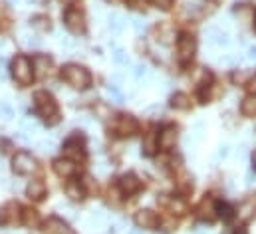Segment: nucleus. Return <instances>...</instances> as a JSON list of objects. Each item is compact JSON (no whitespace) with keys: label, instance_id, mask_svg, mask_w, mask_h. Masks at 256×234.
I'll list each match as a JSON object with an SVG mask.
<instances>
[{"label":"nucleus","instance_id":"27","mask_svg":"<svg viewBox=\"0 0 256 234\" xmlns=\"http://www.w3.org/2000/svg\"><path fill=\"white\" fill-rule=\"evenodd\" d=\"M147 76H149V68L145 64H137L133 68V78L135 80H141V78H147Z\"/></svg>","mask_w":256,"mask_h":234},{"label":"nucleus","instance_id":"13","mask_svg":"<svg viewBox=\"0 0 256 234\" xmlns=\"http://www.w3.org/2000/svg\"><path fill=\"white\" fill-rule=\"evenodd\" d=\"M54 171H56V175L62 176V178H70V176L76 175V171H78V167H76V163L74 161H70V159H56L54 161Z\"/></svg>","mask_w":256,"mask_h":234},{"label":"nucleus","instance_id":"15","mask_svg":"<svg viewBox=\"0 0 256 234\" xmlns=\"http://www.w3.org/2000/svg\"><path fill=\"white\" fill-rule=\"evenodd\" d=\"M48 234H74L72 232V228L66 224L62 218H56V216H52V218H48L46 220V228H44Z\"/></svg>","mask_w":256,"mask_h":234},{"label":"nucleus","instance_id":"20","mask_svg":"<svg viewBox=\"0 0 256 234\" xmlns=\"http://www.w3.org/2000/svg\"><path fill=\"white\" fill-rule=\"evenodd\" d=\"M171 108L173 110H181V112H185V110H189L191 108V102H189V98L185 96V94H175L173 98H171Z\"/></svg>","mask_w":256,"mask_h":234},{"label":"nucleus","instance_id":"25","mask_svg":"<svg viewBox=\"0 0 256 234\" xmlns=\"http://www.w3.org/2000/svg\"><path fill=\"white\" fill-rule=\"evenodd\" d=\"M22 44L26 48H40V38L36 34H22Z\"/></svg>","mask_w":256,"mask_h":234},{"label":"nucleus","instance_id":"49","mask_svg":"<svg viewBox=\"0 0 256 234\" xmlns=\"http://www.w3.org/2000/svg\"><path fill=\"white\" fill-rule=\"evenodd\" d=\"M224 234H232V232H230V230H224Z\"/></svg>","mask_w":256,"mask_h":234},{"label":"nucleus","instance_id":"39","mask_svg":"<svg viewBox=\"0 0 256 234\" xmlns=\"http://www.w3.org/2000/svg\"><path fill=\"white\" fill-rule=\"evenodd\" d=\"M232 80H234V82H238V84H242V82H246V80H248V74H234V76H232Z\"/></svg>","mask_w":256,"mask_h":234},{"label":"nucleus","instance_id":"33","mask_svg":"<svg viewBox=\"0 0 256 234\" xmlns=\"http://www.w3.org/2000/svg\"><path fill=\"white\" fill-rule=\"evenodd\" d=\"M216 210H218V214H220L222 218H230V216H232V208H230L228 204H224V202H222V204H218V206H216Z\"/></svg>","mask_w":256,"mask_h":234},{"label":"nucleus","instance_id":"19","mask_svg":"<svg viewBox=\"0 0 256 234\" xmlns=\"http://www.w3.org/2000/svg\"><path fill=\"white\" fill-rule=\"evenodd\" d=\"M124 26H126V18H124L122 14L112 12V14L108 16V28H110L114 34H120V32L124 30Z\"/></svg>","mask_w":256,"mask_h":234},{"label":"nucleus","instance_id":"3","mask_svg":"<svg viewBox=\"0 0 256 234\" xmlns=\"http://www.w3.org/2000/svg\"><path fill=\"white\" fill-rule=\"evenodd\" d=\"M12 78L20 84V86H30L34 80V72H32V62L26 56H16L12 62Z\"/></svg>","mask_w":256,"mask_h":234},{"label":"nucleus","instance_id":"28","mask_svg":"<svg viewBox=\"0 0 256 234\" xmlns=\"http://www.w3.org/2000/svg\"><path fill=\"white\" fill-rule=\"evenodd\" d=\"M20 127H22V133H28V135H32V133L38 129L36 121H32V119H24V121L20 123Z\"/></svg>","mask_w":256,"mask_h":234},{"label":"nucleus","instance_id":"8","mask_svg":"<svg viewBox=\"0 0 256 234\" xmlns=\"http://www.w3.org/2000/svg\"><path fill=\"white\" fill-rule=\"evenodd\" d=\"M137 119L133 116H118V119L114 121V129L118 135L122 137H128V135H133L137 131Z\"/></svg>","mask_w":256,"mask_h":234},{"label":"nucleus","instance_id":"10","mask_svg":"<svg viewBox=\"0 0 256 234\" xmlns=\"http://www.w3.org/2000/svg\"><path fill=\"white\" fill-rule=\"evenodd\" d=\"M204 38H206V42H208L210 46H228V44H230L228 34L222 32V30H218L216 26H208V28L204 30Z\"/></svg>","mask_w":256,"mask_h":234},{"label":"nucleus","instance_id":"38","mask_svg":"<svg viewBox=\"0 0 256 234\" xmlns=\"http://www.w3.org/2000/svg\"><path fill=\"white\" fill-rule=\"evenodd\" d=\"M133 28H135L137 32H143V30H145V22H143L141 18H133Z\"/></svg>","mask_w":256,"mask_h":234},{"label":"nucleus","instance_id":"35","mask_svg":"<svg viewBox=\"0 0 256 234\" xmlns=\"http://www.w3.org/2000/svg\"><path fill=\"white\" fill-rule=\"evenodd\" d=\"M200 137H202V123L196 121V123L192 125V139H194V141H200Z\"/></svg>","mask_w":256,"mask_h":234},{"label":"nucleus","instance_id":"42","mask_svg":"<svg viewBox=\"0 0 256 234\" xmlns=\"http://www.w3.org/2000/svg\"><path fill=\"white\" fill-rule=\"evenodd\" d=\"M0 80H4V60L0 58Z\"/></svg>","mask_w":256,"mask_h":234},{"label":"nucleus","instance_id":"41","mask_svg":"<svg viewBox=\"0 0 256 234\" xmlns=\"http://www.w3.org/2000/svg\"><path fill=\"white\" fill-rule=\"evenodd\" d=\"M248 58H250V60H256V46H252V48L248 50Z\"/></svg>","mask_w":256,"mask_h":234},{"label":"nucleus","instance_id":"1","mask_svg":"<svg viewBox=\"0 0 256 234\" xmlns=\"http://www.w3.org/2000/svg\"><path fill=\"white\" fill-rule=\"evenodd\" d=\"M34 106H36V112L42 119L48 121V125H56L60 114H58V106L54 102V98L48 94V92H36L34 94Z\"/></svg>","mask_w":256,"mask_h":234},{"label":"nucleus","instance_id":"21","mask_svg":"<svg viewBox=\"0 0 256 234\" xmlns=\"http://www.w3.org/2000/svg\"><path fill=\"white\" fill-rule=\"evenodd\" d=\"M240 112H242L244 116H256V94L246 96V98L242 100V104H240Z\"/></svg>","mask_w":256,"mask_h":234},{"label":"nucleus","instance_id":"4","mask_svg":"<svg viewBox=\"0 0 256 234\" xmlns=\"http://www.w3.org/2000/svg\"><path fill=\"white\" fill-rule=\"evenodd\" d=\"M12 169H14L18 175H30V173H34V171L38 169V163H36V159H34L30 153L20 151V153H16V155L12 157Z\"/></svg>","mask_w":256,"mask_h":234},{"label":"nucleus","instance_id":"18","mask_svg":"<svg viewBox=\"0 0 256 234\" xmlns=\"http://www.w3.org/2000/svg\"><path fill=\"white\" fill-rule=\"evenodd\" d=\"M26 194L34 200H40L46 194V184L42 180H30L28 186H26Z\"/></svg>","mask_w":256,"mask_h":234},{"label":"nucleus","instance_id":"37","mask_svg":"<svg viewBox=\"0 0 256 234\" xmlns=\"http://www.w3.org/2000/svg\"><path fill=\"white\" fill-rule=\"evenodd\" d=\"M226 155H228V147L226 145H220L218 151H216V155H214V159H224Z\"/></svg>","mask_w":256,"mask_h":234},{"label":"nucleus","instance_id":"44","mask_svg":"<svg viewBox=\"0 0 256 234\" xmlns=\"http://www.w3.org/2000/svg\"><path fill=\"white\" fill-rule=\"evenodd\" d=\"M232 234H246V228H244V226H240L236 232H232Z\"/></svg>","mask_w":256,"mask_h":234},{"label":"nucleus","instance_id":"36","mask_svg":"<svg viewBox=\"0 0 256 234\" xmlns=\"http://www.w3.org/2000/svg\"><path fill=\"white\" fill-rule=\"evenodd\" d=\"M153 6H157V8H163V10H167L169 6H171V0H149Z\"/></svg>","mask_w":256,"mask_h":234},{"label":"nucleus","instance_id":"26","mask_svg":"<svg viewBox=\"0 0 256 234\" xmlns=\"http://www.w3.org/2000/svg\"><path fill=\"white\" fill-rule=\"evenodd\" d=\"M108 96H110V98H114V100H116V104H124V94L118 90V86L110 84V86H108Z\"/></svg>","mask_w":256,"mask_h":234},{"label":"nucleus","instance_id":"22","mask_svg":"<svg viewBox=\"0 0 256 234\" xmlns=\"http://www.w3.org/2000/svg\"><path fill=\"white\" fill-rule=\"evenodd\" d=\"M155 149H159V145H157V135H155V131H151V133L145 135V139H143V151H145L147 155H153Z\"/></svg>","mask_w":256,"mask_h":234},{"label":"nucleus","instance_id":"40","mask_svg":"<svg viewBox=\"0 0 256 234\" xmlns=\"http://www.w3.org/2000/svg\"><path fill=\"white\" fill-rule=\"evenodd\" d=\"M256 182V175H252V171H248V175H246V184H252Z\"/></svg>","mask_w":256,"mask_h":234},{"label":"nucleus","instance_id":"45","mask_svg":"<svg viewBox=\"0 0 256 234\" xmlns=\"http://www.w3.org/2000/svg\"><path fill=\"white\" fill-rule=\"evenodd\" d=\"M129 234H143V230H141V228H133Z\"/></svg>","mask_w":256,"mask_h":234},{"label":"nucleus","instance_id":"50","mask_svg":"<svg viewBox=\"0 0 256 234\" xmlns=\"http://www.w3.org/2000/svg\"><path fill=\"white\" fill-rule=\"evenodd\" d=\"M254 30H256V14H254Z\"/></svg>","mask_w":256,"mask_h":234},{"label":"nucleus","instance_id":"48","mask_svg":"<svg viewBox=\"0 0 256 234\" xmlns=\"http://www.w3.org/2000/svg\"><path fill=\"white\" fill-rule=\"evenodd\" d=\"M252 165H254V169H256V149H254V153H252Z\"/></svg>","mask_w":256,"mask_h":234},{"label":"nucleus","instance_id":"29","mask_svg":"<svg viewBox=\"0 0 256 234\" xmlns=\"http://www.w3.org/2000/svg\"><path fill=\"white\" fill-rule=\"evenodd\" d=\"M12 116H14V112H12L10 104H8V102H2V104H0V119L8 121V119H10Z\"/></svg>","mask_w":256,"mask_h":234},{"label":"nucleus","instance_id":"34","mask_svg":"<svg viewBox=\"0 0 256 234\" xmlns=\"http://www.w3.org/2000/svg\"><path fill=\"white\" fill-rule=\"evenodd\" d=\"M157 224L163 226V230H173V228L177 226V220H175V218H163V220H159Z\"/></svg>","mask_w":256,"mask_h":234},{"label":"nucleus","instance_id":"11","mask_svg":"<svg viewBox=\"0 0 256 234\" xmlns=\"http://www.w3.org/2000/svg\"><path fill=\"white\" fill-rule=\"evenodd\" d=\"M118 184H120V190H122L124 194H135V192L141 188V180L135 175H131V173L120 176Z\"/></svg>","mask_w":256,"mask_h":234},{"label":"nucleus","instance_id":"23","mask_svg":"<svg viewBox=\"0 0 256 234\" xmlns=\"http://www.w3.org/2000/svg\"><path fill=\"white\" fill-rule=\"evenodd\" d=\"M22 220H24L26 226H38L40 216H38L36 210H32V208H24V212H22Z\"/></svg>","mask_w":256,"mask_h":234},{"label":"nucleus","instance_id":"14","mask_svg":"<svg viewBox=\"0 0 256 234\" xmlns=\"http://www.w3.org/2000/svg\"><path fill=\"white\" fill-rule=\"evenodd\" d=\"M50 68H52V60L48 58V56H34L32 58V72H34V76L44 78L50 72Z\"/></svg>","mask_w":256,"mask_h":234},{"label":"nucleus","instance_id":"16","mask_svg":"<svg viewBox=\"0 0 256 234\" xmlns=\"http://www.w3.org/2000/svg\"><path fill=\"white\" fill-rule=\"evenodd\" d=\"M18 210H20V206H18L16 202H6V204L0 208V222H2V224L14 222V220L18 218Z\"/></svg>","mask_w":256,"mask_h":234},{"label":"nucleus","instance_id":"5","mask_svg":"<svg viewBox=\"0 0 256 234\" xmlns=\"http://www.w3.org/2000/svg\"><path fill=\"white\" fill-rule=\"evenodd\" d=\"M196 52V42L191 34H181L177 40V58L181 64H189Z\"/></svg>","mask_w":256,"mask_h":234},{"label":"nucleus","instance_id":"2","mask_svg":"<svg viewBox=\"0 0 256 234\" xmlns=\"http://www.w3.org/2000/svg\"><path fill=\"white\" fill-rule=\"evenodd\" d=\"M62 80L68 86L76 88V90H86L92 84V76L86 68L76 66V64H68L62 68Z\"/></svg>","mask_w":256,"mask_h":234},{"label":"nucleus","instance_id":"17","mask_svg":"<svg viewBox=\"0 0 256 234\" xmlns=\"http://www.w3.org/2000/svg\"><path fill=\"white\" fill-rule=\"evenodd\" d=\"M64 190H66V196H70L72 200H82L84 194H86V188H84L82 182H78V180H70L64 186Z\"/></svg>","mask_w":256,"mask_h":234},{"label":"nucleus","instance_id":"6","mask_svg":"<svg viewBox=\"0 0 256 234\" xmlns=\"http://www.w3.org/2000/svg\"><path fill=\"white\" fill-rule=\"evenodd\" d=\"M64 22H66V28L74 34H82L86 30V18L84 14L78 10V8H68L64 14Z\"/></svg>","mask_w":256,"mask_h":234},{"label":"nucleus","instance_id":"31","mask_svg":"<svg viewBox=\"0 0 256 234\" xmlns=\"http://www.w3.org/2000/svg\"><path fill=\"white\" fill-rule=\"evenodd\" d=\"M114 62L120 64V66H129V58L124 50H116L114 52Z\"/></svg>","mask_w":256,"mask_h":234},{"label":"nucleus","instance_id":"9","mask_svg":"<svg viewBox=\"0 0 256 234\" xmlns=\"http://www.w3.org/2000/svg\"><path fill=\"white\" fill-rule=\"evenodd\" d=\"M175 141H177V127L175 125H165L159 133H157V145L161 149H171L175 147Z\"/></svg>","mask_w":256,"mask_h":234},{"label":"nucleus","instance_id":"7","mask_svg":"<svg viewBox=\"0 0 256 234\" xmlns=\"http://www.w3.org/2000/svg\"><path fill=\"white\" fill-rule=\"evenodd\" d=\"M62 151H64V157L70 159V161H82V159L86 157L82 137H72V139H68Z\"/></svg>","mask_w":256,"mask_h":234},{"label":"nucleus","instance_id":"24","mask_svg":"<svg viewBox=\"0 0 256 234\" xmlns=\"http://www.w3.org/2000/svg\"><path fill=\"white\" fill-rule=\"evenodd\" d=\"M30 24H32V28H36V30H48V28H50V20H48L46 16H34V18L30 20Z\"/></svg>","mask_w":256,"mask_h":234},{"label":"nucleus","instance_id":"30","mask_svg":"<svg viewBox=\"0 0 256 234\" xmlns=\"http://www.w3.org/2000/svg\"><path fill=\"white\" fill-rule=\"evenodd\" d=\"M171 208H173L177 214H183V212L187 210V204H185V200H181V198L175 196V198L171 200Z\"/></svg>","mask_w":256,"mask_h":234},{"label":"nucleus","instance_id":"43","mask_svg":"<svg viewBox=\"0 0 256 234\" xmlns=\"http://www.w3.org/2000/svg\"><path fill=\"white\" fill-rule=\"evenodd\" d=\"M250 88H252V92L256 94V74L252 76V80H250Z\"/></svg>","mask_w":256,"mask_h":234},{"label":"nucleus","instance_id":"47","mask_svg":"<svg viewBox=\"0 0 256 234\" xmlns=\"http://www.w3.org/2000/svg\"><path fill=\"white\" fill-rule=\"evenodd\" d=\"M28 2H34V4H44L46 0H28Z\"/></svg>","mask_w":256,"mask_h":234},{"label":"nucleus","instance_id":"46","mask_svg":"<svg viewBox=\"0 0 256 234\" xmlns=\"http://www.w3.org/2000/svg\"><path fill=\"white\" fill-rule=\"evenodd\" d=\"M22 0H8V4H12V6H16V4H20Z\"/></svg>","mask_w":256,"mask_h":234},{"label":"nucleus","instance_id":"32","mask_svg":"<svg viewBox=\"0 0 256 234\" xmlns=\"http://www.w3.org/2000/svg\"><path fill=\"white\" fill-rule=\"evenodd\" d=\"M54 147H56L54 141H40V143H38V149H40L44 155H50V153L54 151Z\"/></svg>","mask_w":256,"mask_h":234},{"label":"nucleus","instance_id":"12","mask_svg":"<svg viewBox=\"0 0 256 234\" xmlns=\"http://www.w3.org/2000/svg\"><path fill=\"white\" fill-rule=\"evenodd\" d=\"M157 222H159V218H157V214H155L153 210H139V212L135 214V224H137L141 230H143V228H155Z\"/></svg>","mask_w":256,"mask_h":234}]
</instances>
